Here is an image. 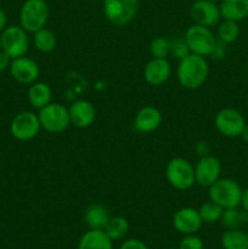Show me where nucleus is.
I'll use <instances>...</instances> for the list:
<instances>
[{
  "mask_svg": "<svg viewBox=\"0 0 248 249\" xmlns=\"http://www.w3.org/2000/svg\"><path fill=\"white\" fill-rule=\"evenodd\" d=\"M195 180L199 186L209 187L220 179L221 164L214 156H202L195 165Z\"/></svg>",
  "mask_w": 248,
  "mask_h": 249,
  "instance_id": "11",
  "label": "nucleus"
},
{
  "mask_svg": "<svg viewBox=\"0 0 248 249\" xmlns=\"http://www.w3.org/2000/svg\"><path fill=\"white\" fill-rule=\"evenodd\" d=\"M71 123L78 128H88L91 125L96 118V111L94 105L88 100H77L68 108Z\"/></svg>",
  "mask_w": 248,
  "mask_h": 249,
  "instance_id": "16",
  "label": "nucleus"
},
{
  "mask_svg": "<svg viewBox=\"0 0 248 249\" xmlns=\"http://www.w3.org/2000/svg\"><path fill=\"white\" fill-rule=\"evenodd\" d=\"M241 206L243 211L248 212V187L242 191V197H241Z\"/></svg>",
  "mask_w": 248,
  "mask_h": 249,
  "instance_id": "33",
  "label": "nucleus"
},
{
  "mask_svg": "<svg viewBox=\"0 0 248 249\" xmlns=\"http://www.w3.org/2000/svg\"><path fill=\"white\" fill-rule=\"evenodd\" d=\"M240 36V27L237 22L224 19L218 28V40L224 44H231L236 40Z\"/></svg>",
  "mask_w": 248,
  "mask_h": 249,
  "instance_id": "25",
  "label": "nucleus"
},
{
  "mask_svg": "<svg viewBox=\"0 0 248 249\" xmlns=\"http://www.w3.org/2000/svg\"><path fill=\"white\" fill-rule=\"evenodd\" d=\"M208 73L209 66L206 57L196 53H189L186 57L179 61L177 77L182 88L195 90L204 84Z\"/></svg>",
  "mask_w": 248,
  "mask_h": 249,
  "instance_id": "1",
  "label": "nucleus"
},
{
  "mask_svg": "<svg viewBox=\"0 0 248 249\" xmlns=\"http://www.w3.org/2000/svg\"><path fill=\"white\" fill-rule=\"evenodd\" d=\"M119 249H148V247L142 242V241L131 238V240L124 241L121 245V247H119Z\"/></svg>",
  "mask_w": 248,
  "mask_h": 249,
  "instance_id": "31",
  "label": "nucleus"
},
{
  "mask_svg": "<svg viewBox=\"0 0 248 249\" xmlns=\"http://www.w3.org/2000/svg\"><path fill=\"white\" fill-rule=\"evenodd\" d=\"M49 18V6L45 0H26L19 12V23L28 33L44 28Z\"/></svg>",
  "mask_w": 248,
  "mask_h": 249,
  "instance_id": "3",
  "label": "nucleus"
},
{
  "mask_svg": "<svg viewBox=\"0 0 248 249\" xmlns=\"http://www.w3.org/2000/svg\"><path fill=\"white\" fill-rule=\"evenodd\" d=\"M162 124V113L153 106H145L136 113L134 128L141 134H148L157 130Z\"/></svg>",
  "mask_w": 248,
  "mask_h": 249,
  "instance_id": "17",
  "label": "nucleus"
},
{
  "mask_svg": "<svg viewBox=\"0 0 248 249\" xmlns=\"http://www.w3.org/2000/svg\"><path fill=\"white\" fill-rule=\"evenodd\" d=\"M219 9L224 19L242 21L248 17V0H221Z\"/></svg>",
  "mask_w": 248,
  "mask_h": 249,
  "instance_id": "19",
  "label": "nucleus"
},
{
  "mask_svg": "<svg viewBox=\"0 0 248 249\" xmlns=\"http://www.w3.org/2000/svg\"><path fill=\"white\" fill-rule=\"evenodd\" d=\"M9 70L12 78L19 84H33L36 82L40 73L38 63L26 56L14 58Z\"/></svg>",
  "mask_w": 248,
  "mask_h": 249,
  "instance_id": "13",
  "label": "nucleus"
},
{
  "mask_svg": "<svg viewBox=\"0 0 248 249\" xmlns=\"http://www.w3.org/2000/svg\"><path fill=\"white\" fill-rule=\"evenodd\" d=\"M0 50H1V44H0Z\"/></svg>",
  "mask_w": 248,
  "mask_h": 249,
  "instance_id": "37",
  "label": "nucleus"
},
{
  "mask_svg": "<svg viewBox=\"0 0 248 249\" xmlns=\"http://www.w3.org/2000/svg\"><path fill=\"white\" fill-rule=\"evenodd\" d=\"M172 74V66L167 58H152L143 70L146 83L152 87L163 85Z\"/></svg>",
  "mask_w": 248,
  "mask_h": 249,
  "instance_id": "15",
  "label": "nucleus"
},
{
  "mask_svg": "<svg viewBox=\"0 0 248 249\" xmlns=\"http://www.w3.org/2000/svg\"><path fill=\"white\" fill-rule=\"evenodd\" d=\"M6 23H7L6 14H5L4 10L0 9V32H2L5 28H6Z\"/></svg>",
  "mask_w": 248,
  "mask_h": 249,
  "instance_id": "34",
  "label": "nucleus"
},
{
  "mask_svg": "<svg viewBox=\"0 0 248 249\" xmlns=\"http://www.w3.org/2000/svg\"><path fill=\"white\" fill-rule=\"evenodd\" d=\"M241 138H242L243 141H246V142H248V124H246L245 128H243L242 133H241Z\"/></svg>",
  "mask_w": 248,
  "mask_h": 249,
  "instance_id": "35",
  "label": "nucleus"
},
{
  "mask_svg": "<svg viewBox=\"0 0 248 249\" xmlns=\"http://www.w3.org/2000/svg\"><path fill=\"white\" fill-rule=\"evenodd\" d=\"M165 249H173V248H165Z\"/></svg>",
  "mask_w": 248,
  "mask_h": 249,
  "instance_id": "39",
  "label": "nucleus"
},
{
  "mask_svg": "<svg viewBox=\"0 0 248 249\" xmlns=\"http://www.w3.org/2000/svg\"><path fill=\"white\" fill-rule=\"evenodd\" d=\"M0 44L1 50L12 60L24 56L29 49L28 32L24 31L21 26L6 27L0 34Z\"/></svg>",
  "mask_w": 248,
  "mask_h": 249,
  "instance_id": "7",
  "label": "nucleus"
},
{
  "mask_svg": "<svg viewBox=\"0 0 248 249\" xmlns=\"http://www.w3.org/2000/svg\"><path fill=\"white\" fill-rule=\"evenodd\" d=\"M51 92L50 87L45 83L35 82L31 84L28 89V101L32 107L35 109H41L51 102Z\"/></svg>",
  "mask_w": 248,
  "mask_h": 249,
  "instance_id": "21",
  "label": "nucleus"
},
{
  "mask_svg": "<svg viewBox=\"0 0 248 249\" xmlns=\"http://www.w3.org/2000/svg\"><path fill=\"white\" fill-rule=\"evenodd\" d=\"M109 213L107 208L101 204H91L85 209L84 221L90 229L94 230H104L109 220Z\"/></svg>",
  "mask_w": 248,
  "mask_h": 249,
  "instance_id": "20",
  "label": "nucleus"
},
{
  "mask_svg": "<svg viewBox=\"0 0 248 249\" xmlns=\"http://www.w3.org/2000/svg\"><path fill=\"white\" fill-rule=\"evenodd\" d=\"M165 177L170 186L175 190L185 191L196 184L195 180V168L185 158H173L169 160L165 169Z\"/></svg>",
  "mask_w": 248,
  "mask_h": 249,
  "instance_id": "6",
  "label": "nucleus"
},
{
  "mask_svg": "<svg viewBox=\"0 0 248 249\" xmlns=\"http://www.w3.org/2000/svg\"><path fill=\"white\" fill-rule=\"evenodd\" d=\"M189 53H190V49L185 41L184 36L182 38H174L173 40H170V55H173L180 61L181 58L186 57Z\"/></svg>",
  "mask_w": 248,
  "mask_h": 249,
  "instance_id": "29",
  "label": "nucleus"
},
{
  "mask_svg": "<svg viewBox=\"0 0 248 249\" xmlns=\"http://www.w3.org/2000/svg\"><path fill=\"white\" fill-rule=\"evenodd\" d=\"M41 125L38 114L31 111L17 113L10 124V133L16 140L29 141L38 136Z\"/></svg>",
  "mask_w": 248,
  "mask_h": 249,
  "instance_id": "9",
  "label": "nucleus"
},
{
  "mask_svg": "<svg viewBox=\"0 0 248 249\" xmlns=\"http://www.w3.org/2000/svg\"><path fill=\"white\" fill-rule=\"evenodd\" d=\"M247 75H248V67H247Z\"/></svg>",
  "mask_w": 248,
  "mask_h": 249,
  "instance_id": "38",
  "label": "nucleus"
},
{
  "mask_svg": "<svg viewBox=\"0 0 248 249\" xmlns=\"http://www.w3.org/2000/svg\"><path fill=\"white\" fill-rule=\"evenodd\" d=\"M224 249H248V233L240 229H230L221 236Z\"/></svg>",
  "mask_w": 248,
  "mask_h": 249,
  "instance_id": "22",
  "label": "nucleus"
},
{
  "mask_svg": "<svg viewBox=\"0 0 248 249\" xmlns=\"http://www.w3.org/2000/svg\"><path fill=\"white\" fill-rule=\"evenodd\" d=\"M215 128L226 138H237L246 125L245 117L235 108H223L215 116Z\"/></svg>",
  "mask_w": 248,
  "mask_h": 249,
  "instance_id": "10",
  "label": "nucleus"
},
{
  "mask_svg": "<svg viewBox=\"0 0 248 249\" xmlns=\"http://www.w3.org/2000/svg\"><path fill=\"white\" fill-rule=\"evenodd\" d=\"M104 231L112 241L122 240L128 233L129 223L123 216H113V218H109Z\"/></svg>",
  "mask_w": 248,
  "mask_h": 249,
  "instance_id": "24",
  "label": "nucleus"
},
{
  "mask_svg": "<svg viewBox=\"0 0 248 249\" xmlns=\"http://www.w3.org/2000/svg\"><path fill=\"white\" fill-rule=\"evenodd\" d=\"M139 0H104L105 17L116 26H126L135 18Z\"/></svg>",
  "mask_w": 248,
  "mask_h": 249,
  "instance_id": "8",
  "label": "nucleus"
},
{
  "mask_svg": "<svg viewBox=\"0 0 248 249\" xmlns=\"http://www.w3.org/2000/svg\"><path fill=\"white\" fill-rule=\"evenodd\" d=\"M112 242L104 230L90 229L80 237L77 249H113Z\"/></svg>",
  "mask_w": 248,
  "mask_h": 249,
  "instance_id": "18",
  "label": "nucleus"
},
{
  "mask_svg": "<svg viewBox=\"0 0 248 249\" xmlns=\"http://www.w3.org/2000/svg\"><path fill=\"white\" fill-rule=\"evenodd\" d=\"M212 1H214V2H216V1H221V0H212Z\"/></svg>",
  "mask_w": 248,
  "mask_h": 249,
  "instance_id": "36",
  "label": "nucleus"
},
{
  "mask_svg": "<svg viewBox=\"0 0 248 249\" xmlns=\"http://www.w3.org/2000/svg\"><path fill=\"white\" fill-rule=\"evenodd\" d=\"M192 19L196 24H201L204 27L215 26L221 18L220 9L218 5L212 0H197L192 4L190 10Z\"/></svg>",
  "mask_w": 248,
  "mask_h": 249,
  "instance_id": "12",
  "label": "nucleus"
},
{
  "mask_svg": "<svg viewBox=\"0 0 248 249\" xmlns=\"http://www.w3.org/2000/svg\"><path fill=\"white\" fill-rule=\"evenodd\" d=\"M33 43L36 50H39L40 53H51L56 48L57 39H56L55 33L53 31L44 27V28L39 29L38 32L34 33Z\"/></svg>",
  "mask_w": 248,
  "mask_h": 249,
  "instance_id": "23",
  "label": "nucleus"
},
{
  "mask_svg": "<svg viewBox=\"0 0 248 249\" xmlns=\"http://www.w3.org/2000/svg\"><path fill=\"white\" fill-rule=\"evenodd\" d=\"M184 39L190 49V53L199 56H211L216 44V38L208 27L192 24L186 29Z\"/></svg>",
  "mask_w": 248,
  "mask_h": 249,
  "instance_id": "4",
  "label": "nucleus"
},
{
  "mask_svg": "<svg viewBox=\"0 0 248 249\" xmlns=\"http://www.w3.org/2000/svg\"><path fill=\"white\" fill-rule=\"evenodd\" d=\"M150 53L153 58H168L170 55V40L157 36L150 44Z\"/></svg>",
  "mask_w": 248,
  "mask_h": 249,
  "instance_id": "28",
  "label": "nucleus"
},
{
  "mask_svg": "<svg viewBox=\"0 0 248 249\" xmlns=\"http://www.w3.org/2000/svg\"><path fill=\"white\" fill-rule=\"evenodd\" d=\"M237 208L224 209L220 220L221 223H223V225L225 226V228H228L229 230H230V229H237L241 224L245 223V221L247 220L246 213H248V212H241L238 211Z\"/></svg>",
  "mask_w": 248,
  "mask_h": 249,
  "instance_id": "27",
  "label": "nucleus"
},
{
  "mask_svg": "<svg viewBox=\"0 0 248 249\" xmlns=\"http://www.w3.org/2000/svg\"><path fill=\"white\" fill-rule=\"evenodd\" d=\"M202 219L197 209L191 207H184L175 212L173 216V226L177 232L182 235H192L196 233L202 226Z\"/></svg>",
  "mask_w": 248,
  "mask_h": 249,
  "instance_id": "14",
  "label": "nucleus"
},
{
  "mask_svg": "<svg viewBox=\"0 0 248 249\" xmlns=\"http://www.w3.org/2000/svg\"><path fill=\"white\" fill-rule=\"evenodd\" d=\"M223 212L224 209L213 201L206 202L198 209V213L202 221L207 224H213L220 220L221 215H223Z\"/></svg>",
  "mask_w": 248,
  "mask_h": 249,
  "instance_id": "26",
  "label": "nucleus"
},
{
  "mask_svg": "<svg viewBox=\"0 0 248 249\" xmlns=\"http://www.w3.org/2000/svg\"><path fill=\"white\" fill-rule=\"evenodd\" d=\"M38 118L41 128L51 134L63 133L71 124L68 108L61 104L50 102L46 105L45 107L39 109Z\"/></svg>",
  "mask_w": 248,
  "mask_h": 249,
  "instance_id": "5",
  "label": "nucleus"
},
{
  "mask_svg": "<svg viewBox=\"0 0 248 249\" xmlns=\"http://www.w3.org/2000/svg\"><path fill=\"white\" fill-rule=\"evenodd\" d=\"M12 58L7 55L5 51L0 50V72H4L7 68H10Z\"/></svg>",
  "mask_w": 248,
  "mask_h": 249,
  "instance_id": "32",
  "label": "nucleus"
},
{
  "mask_svg": "<svg viewBox=\"0 0 248 249\" xmlns=\"http://www.w3.org/2000/svg\"><path fill=\"white\" fill-rule=\"evenodd\" d=\"M179 249H203V241L195 233L185 235V237L180 241Z\"/></svg>",
  "mask_w": 248,
  "mask_h": 249,
  "instance_id": "30",
  "label": "nucleus"
},
{
  "mask_svg": "<svg viewBox=\"0 0 248 249\" xmlns=\"http://www.w3.org/2000/svg\"><path fill=\"white\" fill-rule=\"evenodd\" d=\"M209 198L215 202L223 209L237 208L241 206L242 191L238 182L232 179H218L212 186L208 187Z\"/></svg>",
  "mask_w": 248,
  "mask_h": 249,
  "instance_id": "2",
  "label": "nucleus"
}]
</instances>
